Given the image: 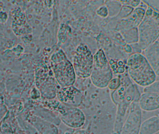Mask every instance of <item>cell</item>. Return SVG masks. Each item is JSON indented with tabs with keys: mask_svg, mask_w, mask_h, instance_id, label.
I'll return each mask as SVG.
<instances>
[{
	"mask_svg": "<svg viewBox=\"0 0 159 134\" xmlns=\"http://www.w3.org/2000/svg\"><path fill=\"white\" fill-rule=\"evenodd\" d=\"M159 132V113L146 120L141 125L140 134H155Z\"/></svg>",
	"mask_w": 159,
	"mask_h": 134,
	"instance_id": "cell-14",
	"label": "cell"
},
{
	"mask_svg": "<svg viewBox=\"0 0 159 134\" xmlns=\"http://www.w3.org/2000/svg\"><path fill=\"white\" fill-rule=\"evenodd\" d=\"M127 72L131 80L137 85L148 87L156 81L157 75L142 54H133L126 61Z\"/></svg>",
	"mask_w": 159,
	"mask_h": 134,
	"instance_id": "cell-1",
	"label": "cell"
},
{
	"mask_svg": "<svg viewBox=\"0 0 159 134\" xmlns=\"http://www.w3.org/2000/svg\"><path fill=\"white\" fill-rule=\"evenodd\" d=\"M73 134H91L88 131L85 130H77Z\"/></svg>",
	"mask_w": 159,
	"mask_h": 134,
	"instance_id": "cell-25",
	"label": "cell"
},
{
	"mask_svg": "<svg viewBox=\"0 0 159 134\" xmlns=\"http://www.w3.org/2000/svg\"><path fill=\"white\" fill-rule=\"evenodd\" d=\"M144 51V56L154 69L157 76H159V39Z\"/></svg>",
	"mask_w": 159,
	"mask_h": 134,
	"instance_id": "cell-12",
	"label": "cell"
},
{
	"mask_svg": "<svg viewBox=\"0 0 159 134\" xmlns=\"http://www.w3.org/2000/svg\"><path fill=\"white\" fill-rule=\"evenodd\" d=\"M123 50L124 52L127 54V55L130 56L132 54H133V51L132 47L131 44H126V45L123 47Z\"/></svg>",
	"mask_w": 159,
	"mask_h": 134,
	"instance_id": "cell-24",
	"label": "cell"
},
{
	"mask_svg": "<svg viewBox=\"0 0 159 134\" xmlns=\"http://www.w3.org/2000/svg\"><path fill=\"white\" fill-rule=\"evenodd\" d=\"M134 9V8H133L130 7L122 5L119 12L117 15L116 18H117L118 21L120 20L128 17L129 15H130L132 13Z\"/></svg>",
	"mask_w": 159,
	"mask_h": 134,
	"instance_id": "cell-17",
	"label": "cell"
},
{
	"mask_svg": "<svg viewBox=\"0 0 159 134\" xmlns=\"http://www.w3.org/2000/svg\"><path fill=\"white\" fill-rule=\"evenodd\" d=\"M141 1H134V0H132V1H120V3L122 5L127 6L133 8H136L139 6L140 4H141Z\"/></svg>",
	"mask_w": 159,
	"mask_h": 134,
	"instance_id": "cell-22",
	"label": "cell"
},
{
	"mask_svg": "<svg viewBox=\"0 0 159 134\" xmlns=\"http://www.w3.org/2000/svg\"><path fill=\"white\" fill-rule=\"evenodd\" d=\"M33 123L40 134H59L57 126L39 117H34Z\"/></svg>",
	"mask_w": 159,
	"mask_h": 134,
	"instance_id": "cell-13",
	"label": "cell"
},
{
	"mask_svg": "<svg viewBox=\"0 0 159 134\" xmlns=\"http://www.w3.org/2000/svg\"><path fill=\"white\" fill-rule=\"evenodd\" d=\"M131 45L132 47L133 54H142V52L143 50L140 47L138 43L132 44H131Z\"/></svg>",
	"mask_w": 159,
	"mask_h": 134,
	"instance_id": "cell-23",
	"label": "cell"
},
{
	"mask_svg": "<svg viewBox=\"0 0 159 134\" xmlns=\"http://www.w3.org/2000/svg\"><path fill=\"white\" fill-rule=\"evenodd\" d=\"M92 83L99 89L107 87L110 81L113 78V73L109 64L103 67L93 66L90 77Z\"/></svg>",
	"mask_w": 159,
	"mask_h": 134,
	"instance_id": "cell-9",
	"label": "cell"
},
{
	"mask_svg": "<svg viewBox=\"0 0 159 134\" xmlns=\"http://www.w3.org/2000/svg\"><path fill=\"white\" fill-rule=\"evenodd\" d=\"M50 65L54 78L61 87L73 86L75 83L76 75L73 65L62 49L53 53Z\"/></svg>",
	"mask_w": 159,
	"mask_h": 134,
	"instance_id": "cell-2",
	"label": "cell"
},
{
	"mask_svg": "<svg viewBox=\"0 0 159 134\" xmlns=\"http://www.w3.org/2000/svg\"><path fill=\"white\" fill-rule=\"evenodd\" d=\"M96 14L101 18H107L109 15V8L105 5L101 6L96 10Z\"/></svg>",
	"mask_w": 159,
	"mask_h": 134,
	"instance_id": "cell-18",
	"label": "cell"
},
{
	"mask_svg": "<svg viewBox=\"0 0 159 134\" xmlns=\"http://www.w3.org/2000/svg\"><path fill=\"white\" fill-rule=\"evenodd\" d=\"M143 2L159 13V0H147Z\"/></svg>",
	"mask_w": 159,
	"mask_h": 134,
	"instance_id": "cell-21",
	"label": "cell"
},
{
	"mask_svg": "<svg viewBox=\"0 0 159 134\" xmlns=\"http://www.w3.org/2000/svg\"><path fill=\"white\" fill-rule=\"evenodd\" d=\"M139 44L145 50L159 39V13L148 6L144 18L138 28Z\"/></svg>",
	"mask_w": 159,
	"mask_h": 134,
	"instance_id": "cell-3",
	"label": "cell"
},
{
	"mask_svg": "<svg viewBox=\"0 0 159 134\" xmlns=\"http://www.w3.org/2000/svg\"><path fill=\"white\" fill-rule=\"evenodd\" d=\"M44 105L58 115L61 122L72 129H79L85 124L86 117L78 107L68 106L57 100H46Z\"/></svg>",
	"mask_w": 159,
	"mask_h": 134,
	"instance_id": "cell-4",
	"label": "cell"
},
{
	"mask_svg": "<svg viewBox=\"0 0 159 134\" xmlns=\"http://www.w3.org/2000/svg\"><path fill=\"white\" fill-rule=\"evenodd\" d=\"M139 104L141 109L145 111L159 109V93L144 92L140 96Z\"/></svg>",
	"mask_w": 159,
	"mask_h": 134,
	"instance_id": "cell-10",
	"label": "cell"
},
{
	"mask_svg": "<svg viewBox=\"0 0 159 134\" xmlns=\"http://www.w3.org/2000/svg\"><path fill=\"white\" fill-rule=\"evenodd\" d=\"M144 92L156 93H159V81H155L154 83L144 89Z\"/></svg>",
	"mask_w": 159,
	"mask_h": 134,
	"instance_id": "cell-20",
	"label": "cell"
},
{
	"mask_svg": "<svg viewBox=\"0 0 159 134\" xmlns=\"http://www.w3.org/2000/svg\"><path fill=\"white\" fill-rule=\"evenodd\" d=\"M58 85L55 78L48 77L41 86L40 93L42 97L47 100L55 99L59 89Z\"/></svg>",
	"mask_w": 159,
	"mask_h": 134,
	"instance_id": "cell-11",
	"label": "cell"
},
{
	"mask_svg": "<svg viewBox=\"0 0 159 134\" xmlns=\"http://www.w3.org/2000/svg\"><path fill=\"white\" fill-rule=\"evenodd\" d=\"M147 7L148 6L142 1L139 6L134 8L130 15L118 21L117 31L122 33L134 28H138L144 18Z\"/></svg>",
	"mask_w": 159,
	"mask_h": 134,
	"instance_id": "cell-7",
	"label": "cell"
},
{
	"mask_svg": "<svg viewBox=\"0 0 159 134\" xmlns=\"http://www.w3.org/2000/svg\"><path fill=\"white\" fill-rule=\"evenodd\" d=\"M39 117L55 124L57 126H59L61 123V120L58 115L54 111L47 108H40L39 110Z\"/></svg>",
	"mask_w": 159,
	"mask_h": 134,
	"instance_id": "cell-15",
	"label": "cell"
},
{
	"mask_svg": "<svg viewBox=\"0 0 159 134\" xmlns=\"http://www.w3.org/2000/svg\"><path fill=\"white\" fill-rule=\"evenodd\" d=\"M142 123V109L139 100H135L130 107L120 134H139Z\"/></svg>",
	"mask_w": 159,
	"mask_h": 134,
	"instance_id": "cell-6",
	"label": "cell"
},
{
	"mask_svg": "<svg viewBox=\"0 0 159 134\" xmlns=\"http://www.w3.org/2000/svg\"><path fill=\"white\" fill-rule=\"evenodd\" d=\"M57 97L61 104L72 107L78 108L83 99L82 93L73 85L60 88Z\"/></svg>",
	"mask_w": 159,
	"mask_h": 134,
	"instance_id": "cell-8",
	"label": "cell"
},
{
	"mask_svg": "<svg viewBox=\"0 0 159 134\" xmlns=\"http://www.w3.org/2000/svg\"><path fill=\"white\" fill-rule=\"evenodd\" d=\"M72 64L76 76L81 78L90 77L93 69V55L88 45L80 44L77 47Z\"/></svg>",
	"mask_w": 159,
	"mask_h": 134,
	"instance_id": "cell-5",
	"label": "cell"
},
{
	"mask_svg": "<svg viewBox=\"0 0 159 134\" xmlns=\"http://www.w3.org/2000/svg\"><path fill=\"white\" fill-rule=\"evenodd\" d=\"M121 33L127 44H132L139 42V35L137 28H134Z\"/></svg>",
	"mask_w": 159,
	"mask_h": 134,
	"instance_id": "cell-16",
	"label": "cell"
},
{
	"mask_svg": "<svg viewBox=\"0 0 159 134\" xmlns=\"http://www.w3.org/2000/svg\"><path fill=\"white\" fill-rule=\"evenodd\" d=\"M121 81L120 77L113 78L109 81L107 87L112 90H115L119 88L121 85Z\"/></svg>",
	"mask_w": 159,
	"mask_h": 134,
	"instance_id": "cell-19",
	"label": "cell"
}]
</instances>
